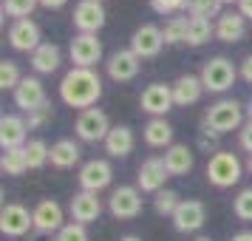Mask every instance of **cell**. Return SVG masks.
<instances>
[{
    "label": "cell",
    "instance_id": "1",
    "mask_svg": "<svg viewBox=\"0 0 252 241\" xmlns=\"http://www.w3.org/2000/svg\"><path fill=\"white\" fill-rule=\"evenodd\" d=\"M102 97V80L94 69H71L60 82V100L68 108L88 111Z\"/></svg>",
    "mask_w": 252,
    "mask_h": 241
},
{
    "label": "cell",
    "instance_id": "2",
    "mask_svg": "<svg viewBox=\"0 0 252 241\" xmlns=\"http://www.w3.org/2000/svg\"><path fill=\"white\" fill-rule=\"evenodd\" d=\"M241 159L235 153H229V150H218L210 156L207 162V182L218 187V190H224V187H232V184L241 182Z\"/></svg>",
    "mask_w": 252,
    "mask_h": 241
},
{
    "label": "cell",
    "instance_id": "3",
    "mask_svg": "<svg viewBox=\"0 0 252 241\" xmlns=\"http://www.w3.org/2000/svg\"><path fill=\"white\" fill-rule=\"evenodd\" d=\"M201 82H204V91H213V94H224L227 88H232V82L238 77V71L232 66V60L227 57H213L204 63L201 69Z\"/></svg>",
    "mask_w": 252,
    "mask_h": 241
},
{
    "label": "cell",
    "instance_id": "4",
    "mask_svg": "<svg viewBox=\"0 0 252 241\" xmlns=\"http://www.w3.org/2000/svg\"><path fill=\"white\" fill-rule=\"evenodd\" d=\"M241 119H244V108L235 100H218L216 105H210V111L204 116V125L216 134H227V131H235L241 128Z\"/></svg>",
    "mask_w": 252,
    "mask_h": 241
},
{
    "label": "cell",
    "instance_id": "5",
    "mask_svg": "<svg viewBox=\"0 0 252 241\" xmlns=\"http://www.w3.org/2000/svg\"><path fill=\"white\" fill-rule=\"evenodd\" d=\"M108 134H111V122H108L105 111H99V108L80 111V116H77V137L82 142H105Z\"/></svg>",
    "mask_w": 252,
    "mask_h": 241
},
{
    "label": "cell",
    "instance_id": "6",
    "mask_svg": "<svg viewBox=\"0 0 252 241\" xmlns=\"http://www.w3.org/2000/svg\"><path fill=\"white\" fill-rule=\"evenodd\" d=\"M102 60V43L96 34H77L71 40V63L74 69H94Z\"/></svg>",
    "mask_w": 252,
    "mask_h": 241
},
{
    "label": "cell",
    "instance_id": "7",
    "mask_svg": "<svg viewBox=\"0 0 252 241\" xmlns=\"http://www.w3.org/2000/svg\"><path fill=\"white\" fill-rule=\"evenodd\" d=\"M161 46H164V34H161L159 26H153V23L139 26L136 32H133V37H130V51H133L139 60L156 57L161 51Z\"/></svg>",
    "mask_w": 252,
    "mask_h": 241
},
{
    "label": "cell",
    "instance_id": "8",
    "mask_svg": "<svg viewBox=\"0 0 252 241\" xmlns=\"http://www.w3.org/2000/svg\"><path fill=\"white\" fill-rule=\"evenodd\" d=\"M108 210L116 218H136L142 213V193H139V187H130V184L116 187L111 193V199H108Z\"/></svg>",
    "mask_w": 252,
    "mask_h": 241
},
{
    "label": "cell",
    "instance_id": "9",
    "mask_svg": "<svg viewBox=\"0 0 252 241\" xmlns=\"http://www.w3.org/2000/svg\"><path fill=\"white\" fill-rule=\"evenodd\" d=\"M105 26V9L99 0H80L74 9V29L80 34H96Z\"/></svg>",
    "mask_w": 252,
    "mask_h": 241
},
{
    "label": "cell",
    "instance_id": "10",
    "mask_svg": "<svg viewBox=\"0 0 252 241\" xmlns=\"http://www.w3.org/2000/svg\"><path fill=\"white\" fill-rule=\"evenodd\" d=\"M114 179V168L108 159H91L80 168V187L82 190H91V193H99L105 190Z\"/></svg>",
    "mask_w": 252,
    "mask_h": 241
},
{
    "label": "cell",
    "instance_id": "11",
    "mask_svg": "<svg viewBox=\"0 0 252 241\" xmlns=\"http://www.w3.org/2000/svg\"><path fill=\"white\" fill-rule=\"evenodd\" d=\"M170 179V173L164 168V159L159 156H150L139 165V176H136V184L142 193H159L164 190V182Z\"/></svg>",
    "mask_w": 252,
    "mask_h": 241
},
{
    "label": "cell",
    "instance_id": "12",
    "mask_svg": "<svg viewBox=\"0 0 252 241\" xmlns=\"http://www.w3.org/2000/svg\"><path fill=\"white\" fill-rule=\"evenodd\" d=\"M139 105H142V111L150 116H164L170 111L173 105V85H164V82H153L148 85L142 97H139Z\"/></svg>",
    "mask_w": 252,
    "mask_h": 241
},
{
    "label": "cell",
    "instance_id": "13",
    "mask_svg": "<svg viewBox=\"0 0 252 241\" xmlns=\"http://www.w3.org/2000/svg\"><path fill=\"white\" fill-rule=\"evenodd\" d=\"M32 216H34V230L37 233H54L57 236L60 230L65 227V216H63V207L54 202V199H43V202H37V207L32 210Z\"/></svg>",
    "mask_w": 252,
    "mask_h": 241
},
{
    "label": "cell",
    "instance_id": "14",
    "mask_svg": "<svg viewBox=\"0 0 252 241\" xmlns=\"http://www.w3.org/2000/svg\"><path fill=\"white\" fill-rule=\"evenodd\" d=\"M204 221H207V210L198 199H184L179 210L173 213V227L179 233H195V230L204 227Z\"/></svg>",
    "mask_w": 252,
    "mask_h": 241
},
{
    "label": "cell",
    "instance_id": "15",
    "mask_svg": "<svg viewBox=\"0 0 252 241\" xmlns=\"http://www.w3.org/2000/svg\"><path fill=\"white\" fill-rule=\"evenodd\" d=\"M32 227H34V216H32L23 205H6L3 207V213H0V230H3V236L20 239V236H26Z\"/></svg>",
    "mask_w": 252,
    "mask_h": 241
},
{
    "label": "cell",
    "instance_id": "16",
    "mask_svg": "<svg viewBox=\"0 0 252 241\" xmlns=\"http://www.w3.org/2000/svg\"><path fill=\"white\" fill-rule=\"evenodd\" d=\"M14 105L23 111V114H32L37 108L46 105V88L37 77H23V82L14 88Z\"/></svg>",
    "mask_w": 252,
    "mask_h": 241
},
{
    "label": "cell",
    "instance_id": "17",
    "mask_svg": "<svg viewBox=\"0 0 252 241\" xmlns=\"http://www.w3.org/2000/svg\"><path fill=\"white\" fill-rule=\"evenodd\" d=\"M139 69H142V60H139L130 48H119V51H114V54L108 57V77L114 82L133 80L139 74Z\"/></svg>",
    "mask_w": 252,
    "mask_h": 241
},
{
    "label": "cell",
    "instance_id": "18",
    "mask_svg": "<svg viewBox=\"0 0 252 241\" xmlns=\"http://www.w3.org/2000/svg\"><path fill=\"white\" fill-rule=\"evenodd\" d=\"M26 137H29V125H26L23 116L3 114V119H0V148L3 150L26 148Z\"/></svg>",
    "mask_w": 252,
    "mask_h": 241
},
{
    "label": "cell",
    "instance_id": "19",
    "mask_svg": "<svg viewBox=\"0 0 252 241\" xmlns=\"http://www.w3.org/2000/svg\"><path fill=\"white\" fill-rule=\"evenodd\" d=\"M9 43H12V48H17V51H37V48L43 46V43H40V26H37L32 17L14 20L12 29H9Z\"/></svg>",
    "mask_w": 252,
    "mask_h": 241
},
{
    "label": "cell",
    "instance_id": "20",
    "mask_svg": "<svg viewBox=\"0 0 252 241\" xmlns=\"http://www.w3.org/2000/svg\"><path fill=\"white\" fill-rule=\"evenodd\" d=\"M68 210H71V218H74L77 224H91V221H96L99 213H102V202H99V196L91 193V190H80V193H74Z\"/></svg>",
    "mask_w": 252,
    "mask_h": 241
},
{
    "label": "cell",
    "instance_id": "21",
    "mask_svg": "<svg viewBox=\"0 0 252 241\" xmlns=\"http://www.w3.org/2000/svg\"><path fill=\"white\" fill-rule=\"evenodd\" d=\"M247 34V17L235 9V12L218 14L216 20V37L221 43H238L241 37Z\"/></svg>",
    "mask_w": 252,
    "mask_h": 241
},
{
    "label": "cell",
    "instance_id": "22",
    "mask_svg": "<svg viewBox=\"0 0 252 241\" xmlns=\"http://www.w3.org/2000/svg\"><path fill=\"white\" fill-rule=\"evenodd\" d=\"M201 94H204V82L201 77H193V74H182L179 80L173 82V103L176 105H193L201 100Z\"/></svg>",
    "mask_w": 252,
    "mask_h": 241
},
{
    "label": "cell",
    "instance_id": "23",
    "mask_svg": "<svg viewBox=\"0 0 252 241\" xmlns=\"http://www.w3.org/2000/svg\"><path fill=\"white\" fill-rule=\"evenodd\" d=\"M164 168L170 176H184V173L193 171V150L187 148V145H170V148L164 150Z\"/></svg>",
    "mask_w": 252,
    "mask_h": 241
},
{
    "label": "cell",
    "instance_id": "24",
    "mask_svg": "<svg viewBox=\"0 0 252 241\" xmlns=\"http://www.w3.org/2000/svg\"><path fill=\"white\" fill-rule=\"evenodd\" d=\"M133 145H136V139H133V131L127 125H114L108 139H105V150L111 156H116V159H125L127 153L133 150Z\"/></svg>",
    "mask_w": 252,
    "mask_h": 241
},
{
    "label": "cell",
    "instance_id": "25",
    "mask_svg": "<svg viewBox=\"0 0 252 241\" xmlns=\"http://www.w3.org/2000/svg\"><path fill=\"white\" fill-rule=\"evenodd\" d=\"M80 145L74 142V139H57L54 145H51V156H48V162L54 165V168H60V171H68V168H74L77 162H80Z\"/></svg>",
    "mask_w": 252,
    "mask_h": 241
},
{
    "label": "cell",
    "instance_id": "26",
    "mask_svg": "<svg viewBox=\"0 0 252 241\" xmlns=\"http://www.w3.org/2000/svg\"><path fill=\"white\" fill-rule=\"evenodd\" d=\"M60 63H63V51L54 43H43L37 51H32V69L37 74H54L60 69Z\"/></svg>",
    "mask_w": 252,
    "mask_h": 241
},
{
    "label": "cell",
    "instance_id": "27",
    "mask_svg": "<svg viewBox=\"0 0 252 241\" xmlns=\"http://www.w3.org/2000/svg\"><path fill=\"white\" fill-rule=\"evenodd\" d=\"M145 142L150 148H170L173 145V125L164 116H153L145 125Z\"/></svg>",
    "mask_w": 252,
    "mask_h": 241
},
{
    "label": "cell",
    "instance_id": "28",
    "mask_svg": "<svg viewBox=\"0 0 252 241\" xmlns=\"http://www.w3.org/2000/svg\"><path fill=\"white\" fill-rule=\"evenodd\" d=\"M210 34H216V26L210 23V17H195L190 14L187 17V46H204Z\"/></svg>",
    "mask_w": 252,
    "mask_h": 241
},
{
    "label": "cell",
    "instance_id": "29",
    "mask_svg": "<svg viewBox=\"0 0 252 241\" xmlns=\"http://www.w3.org/2000/svg\"><path fill=\"white\" fill-rule=\"evenodd\" d=\"M0 168L6 176H23L29 171V159H26V148H14V150H3Z\"/></svg>",
    "mask_w": 252,
    "mask_h": 241
},
{
    "label": "cell",
    "instance_id": "30",
    "mask_svg": "<svg viewBox=\"0 0 252 241\" xmlns=\"http://www.w3.org/2000/svg\"><path fill=\"white\" fill-rule=\"evenodd\" d=\"M51 156V148H48L43 139H32L29 145H26V159H29V171H37V168H43Z\"/></svg>",
    "mask_w": 252,
    "mask_h": 241
},
{
    "label": "cell",
    "instance_id": "31",
    "mask_svg": "<svg viewBox=\"0 0 252 241\" xmlns=\"http://www.w3.org/2000/svg\"><path fill=\"white\" fill-rule=\"evenodd\" d=\"M40 6V0H3V14L14 20H26Z\"/></svg>",
    "mask_w": 252,
    "mask_h": 241
},
{
    "label": "cell",
    "instance_id": "32",
    "mask_svg": "<svg viewBox=\"0 0 252 241\" xmlns=\"http://www.w3.org/2000/svg\"><path fill=\"white\" fill-rule=\"evenodd\" d=\"M179 205H182V199H179L176 190H159L156 199H153V207H156L159 216H170L173 218V213L179 210Z\"/></svg>",
    "mask_w": 252,
    "mask_h": 241
},
{
    "label": "cell",
    "instance_id": "33",
    "mask_svg": "<svg viewBox=\"0 0 252 241\" xmlns=\"http://www.w3.org/2000/svg\"><path fill=\"white\" fill-rule=\"evenodd\" d=\"M20 82H23V77H20L17 63H14V60H3V63H0V88H3V91H14Z\"/></svg>",
    "mask_w": 252,
    "mask_h": 241
},
{
    "label": "cell",
    "instance_id": "34",
    "mask_svg": "<svg viewBox=\"0 0 252 241\" xmlns=\"http://www.w3.org/2000/svg\"><path fill=\"white\" fill-rule=\"evenodd\" d=\"M161 34H164V43H170V46L184 43L187 40V17H170L167 26L161 29Z\"/></svg>",
    "mask_w": 252,
    "mask_h": 241
},
{
    "label": "cell",
    "instance_id": "35",
    "mask_svg": "<svg viewBox=\"0 0 252 241\" xmlns=\"http://www.w3.org/2000/svg\"><path fill=\"white\" fill-rule=\"evenodd\" d=\"M232 213L241 221H252V187H244L235 199H232Z\"/></svg>",
    "mask_w": 252,
    "mask_h": 241
},
{
    "label": "cell",
    "instance_id": "36",
    "mask_svg": "<svg viewBox=\"0 0 252 241\" xmlns=\"http://www.w3.org/2000/svg\"><path fill=\"white\" fill-rule=\"evenodd\" d=\"M221 0H187V12L195 14V17H213V14L221 12Z\"/></svg>",
    "mask_w": 252,
    "mask_h": 241
},
{
    "label": "cell",
    "instance_id": "37",
    "mask_svg": "<svg viewBox=\"0 0 252 241\" xmlns=\"http://www.w3.org/2000/svg\"><path fill=\"white\" fill-rule=\"evenodd\" d=\"M54 241H88V230H85V224L68 221V224L54 236Z\"/></svg>",
    "mask_w": 252,
    "mask_h": 241
},
{
    "label": "cell",
    "instance_id": "38",
    "mask_svg": "<svg viewBox=\"0 0 252 241\" xmlns=\"http://www.w3.org/2000/svg\"><path fill=\"white\" fill-rule=\"evenodd\" d=\"M150 9L156 14H179L187 9V0H150Z\"/></svg>",
    "mask_w": 252,
    "mask_h": 241
},
{
    "label": "cell",
    "instance_id": "39",
    "mask_svg": "<svg viewBox=\"0 0 252 241\" xmlns=\"http://www.w3.org/2000/svg\"><path fill=\"white\" fill-rule=\"evenodd\" d=\"M51 116H54V111H51V105H43V108H37V111H32V114H26V125L29 128H43L51 122Z\"/></svg>",
    "mask_w": 252,
    "mask_h": 241
},
{
    "label": "cell",
    "instance_id": "40",
    "mask_svg": "<svg viewBox=\"0 0 252 241\" xmlns=\"http://www.w3.org/2000/svg\"><path fill=\"white\" fill-rule=\"evenodd\" d=\"M238 142H241V148L247 150V153H252V122H247V125L241 128Z\"/></svg>",
    "mask_w": 252,
    "mask_h": 241
},
{
    "label": "cell",
    "instance_id": "41",
    "mask_svg": "<svg viewBox=\"0 0 252 241\" xmlns=\"http://www.w3.org/2000/svg\"><path fill=\"white\" fill-rule=\"evenodd\" d=\"M216 137H221V134H216V131L210 134V128H204V131H201V137H198V145H201V148H210V145L216 142Z\"/></svg>",
    "mask_w": 252,
    "mask_h": 241
},
{
    "label": "cell",
    "instance_id": "42",
    "mask_svg": "<svg viewBox=\"0 0 252 241\" xmlns=\"http://www.w3.org/2000/svg\"><path fill=\"white\" fill-rule=\"evenodd\" d=\"M241 77H244L247 82H252V54L241 63Z\"/></svg>",
    "mask_w": 252,
    "mask_h": 241
},
{
    "label": "cell",
    "instance_id": "43",
    "mask_svg": "<svg viewBox=\"0 0 252 241\" xmlns=\"http://www.w3.org/2000/svg\"><path fill=\"white\" fill-rule=\"evenodd\" d=\"M65 3H68V0H40V6H43V9H63Z\"/></svg>",
    "mask_w": 252,
    "mask_h": 241
},
{
    "label": "cell",
    "instance_id": "44",
    "mask_svg": "<svg viewBox=\"0 0 252 241\" xmlns=\"http://www.w3.org/2000/svg\"><path fill=\"white\" fill-rule=\"evenodd\" d=\"M238 12L244 17H252V0H238Z\"/></svg>",
    "mask_w": 252,
    "mask_h": 241
},
{
    "label": "cell",
    "instance_id": "45",
    "mask_svg": "<svg viewBox=\"0 0 252 241\" xmlns=\"http://www.w3.org/2000/svg\"><path fill=\"white\" fill-rule=\"evenodd\" d=\"M229 241H252V230H241V233H235Z\"/></svg>",
    "mask_w": 252,
    "mask_h": 241
},
{
    "label": "cell",
    "instance_id": "46",
    "mask_svg": "<svg viewBox=\"0 0 252 241\" xmlns=\"http://www.w3.org/2000/svg\"><path fill=\"white\" fill-rule=\"evenodd\" d=\"M119 241H142V239H139V236H122Z\"/></svg>",
    "mask_w": 252,
    "mask_h": 241
},
{
    "label": "cell",
    "instance_id": "47",
    "mask_svg": "<svg viewBox=\"0 0 252 241\" xmlns=\"http://www.w3.org/2000/svg\"><path fill=\"white\" fill-rule=\"evenodd\" d=\"M247 171L252 173V153H250V159H247Z\"/></svg>",
    "mask_w": 252,
    "mask_h": 241
},
{
    "label": "cell",
    "instance_id": "48",
    "mask_svg": "<svg viewBox=\"0 0 252 241\" xmlns=\"http://www.w3.org/2000/svg\"><path fill=\"white\" fill-rule=\"evenodd\" d=\"M247 114H250V122H252V103H250V108H247Z\"/></svg>",
    "mask_w": 252,
    "mask_h": 241
},
{
    "label": "cell",
    "instance_id": "49",
    "mask_svg": "<svg viewBox=\"0 0 252 241\" xmlns=\"http://www.w3.org/2000/svg\"><path fill=\"white\" fill-rule=\"evenodd\" d=\"M195 241H213V239H207V236H201V239H195Z\"/></svg>",
    "mask_w": 252,
    "mask_h": 241
},
{
    "label": "cell",
    "instance_id": "50",
    "mask_svg": "<svg viewBox=\"0 0 252 241\" xmlns=\"http://www.w3.org/2000/svg\"><path fill=\"white\" fill-rule=\"evenodd\" d=\"M221 3H238V0H221Z\"/></svg>",
    "mask_w": 252,
    "mask_h": 241
}]
</instances>
